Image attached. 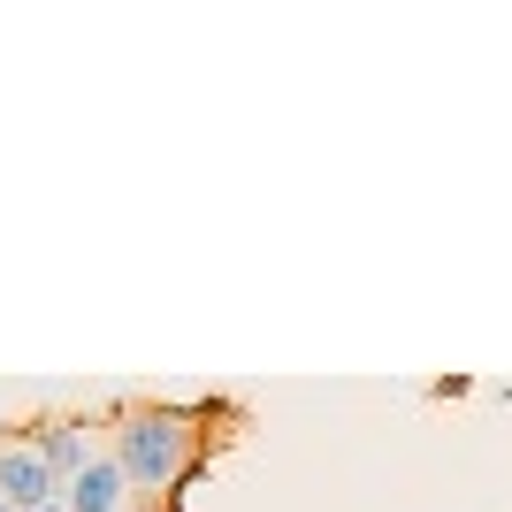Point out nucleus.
Wrapping results in <instances>:
<instances>
[{
  "mask_svg": "<svg viewBox=\"0 0 512 512\" xmlns=\"http://www.w3.org/2000/svg\"><path fill=\"white\" fill-rule=\"evenodd\" d=\"M192 451H199L192 413H130V421L115 428V467H123L138 490H169L176 474L192 467Z\"/></svg>",
  "mask_w": 512,
  "mask_h": 512,
  "instance_id": "nucleus-1",
  "label": "nucleus"
},
{
  "mask_svg": "<svg viewBox=\"0 0 512 512\" xmlns=\"http://www.w3.org/2000/svg\"><path fill=\"white\" fill-rule=\"evenodd\" d=\"M54 490H62V474L46 467L39 451H8V459H0V505L39 512V505H54Z\"/></svg>",
  "mask_w": 512,
  "mask_h": 512,
  "instance_id": "nucleus-2",
  "label": "nucleus"
},
{
  "mask_svg": "<svg viewBox=\"0 0 512 512\" xmlns=\"http://www.w3.org/2000/svg\"><path fill=\"white\" fill-rule=\"evenodd\" d=\"M123 490H130V474L115 459H85V474H69L62 505L69 512H123Z\"/></svg>",
  "mask_w": 512,
  "mask_h": 512,
  "instance_id": "nucleus-3",
  "label": "nucleus"
},
{
  "mask_svg": "<svg viewBox=\"0 0 512 512\" xmlns=\"http://www.w3.org/2000/svg\"><path fill=\"white\" fill-rule=\"evenodd\" d=\"M39 459H46L54 474H62V490H69V474H85V436H77V428H46Z\"/></svg>",
  "mask_w": 512,
  "mask_h": 512,
  "instance_id": "nucleus-4",
  "label": "nucleus"
},
{
  "mask_svg": "<svg viewBox=\"0 0 512 512\" xmlns=\"http://www.w3.org/2000/svg\"><path fill=\"white\" fill-rule=\"evenodd\" d=\"M39 512H69V505H39Z\"/></svg>",
  "mask_w": 512,
  "mask_h": 512,
  "instance_id": "nucleus-5",
  "label": "nucleus"
},
{
  "mask_svg": "<svg viewBox=\"0 0 512 512\" xmlns=\"http://www.w3.org/2000/svg\"><path fill=\"white\" fill-rule=\"evenodd\" d=\"M0 512H8V505H0Z\"/></svg>",
  "mask_w": 512,
  "mask_h": 512,
  "instance_id": "nucleus-6",
  "label": "nucleus"
}]
</instances>
